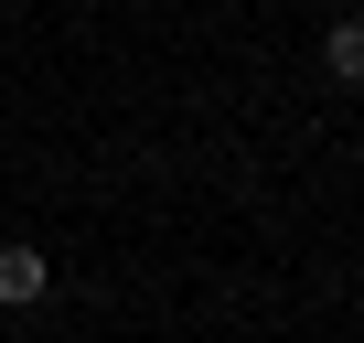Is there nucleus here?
<instances>
[{
  "label": "nucleus",
  "instance_id": "1",
  "mask_svg": "<svg viewBox=\"0 0 364 343\" xmlns=\"http://www.w3.org/2000/svg\"><path fill=\"white\" fill-rule=\"evenodd\" d=\"M33 300H54V258L33 236H11L0 247V311H33Z\"/></svg>",
  "mask_w": 364,
  "mask_h": 343
},
{
  "label": "nucleus",
  "instance_id": "2",
  "mask_svg": "<svg viewBox=\"0 0 364 343\" xmlns=\"http://www.w3.org/2000/svg\"><path fill=\"white\" fill-rule=\"evenodd\" d=\"M321 75H332V86H364V11H343V22H332V43H321Z\"/></svg>",
  "mask_w": 364,
  "mask_h": 343
},
{
  "label": "nucleus",
  "instance_id": "3",
  "mask_svg": "<svg viewBox=\"0 0 364 343\" xmlns=\"http://www.w3.org/2000/svg\"><path fill=\"white\" fill-rule=\"evenodd\" d=\"M332 11H364V0H332Z\"/></svg>",
  "mask_w": 364,
  "mask_h": 343
}]
</instances>
